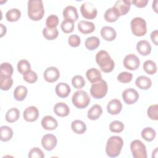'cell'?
Returning a JSON list of instances; mask_svg holds the SVG:
<instances>
[{
    "mask_svg": "<svg viewBox=\"0 0 158 158\" xmlns=\"http://www.w3.org/2000/svg\"><path fill=\"white\" fill-rule=\"evenodd\" d=\"M123 145L122 138L118 136H110L106 146V154L110 157H115L120 155Z\"/></svg>",
    "mask_w": 158,
    "mask_h": 158,
    "instance_id": "obj_1",
    "label": "cell"
},
{
    "mask_svg": "<svg viewBox=\"0 0 158 158\" xmlns=\"http://www.w3.org/2000/svg\"><path fill=\"white\" fill-rule=\"evenodd\" d=\"M96 62L101 70L105 73L111 72L115 67V63L109 53L105 50H101L96 54Z\"/></svg>",
    "mask_w": 158,
    "mask_h": 158,
    "instance_id": "obj_2",
    "label": "cell"
},
{
    "mask_svg": "<svg viewBox=\"0 0 158 158\" xmlns=\"http://www.w3.org/2000/svg\"><path fill=\"white\" fill-rule=\"evenodd\" d=\"M44 14L43 3L41 0H30L28 1V16L34 21L41 20Z\"/></svg>",
    "mask_w": 158,
    "mask_h": 158,
    "instance_id": "obj_3",
    "label": "cell"
},
{
    "mask_svg": "<svg viewBox=\"0 0 158 158\" xmlns=\"http://www.w3.org/2000/svg\"><path fill=\"white\" fill-rule=\"evenodd\" d=\"M73 104L78 109L86 107L90 102V98L88 93L83 90L77 91L72 97Z\"/></svg>",
    "mask_w": 158,
    "mask_h": 158,
    "instance_id": "obj_4",
    "label": "cell"
},
{
    "mask_svg": "<svg viewBox=\"0 0 158 158\" xmlns=\"http://www.w3.org/2000/svg\"><path fill=\"white\" fill-rule=\"evenodd\" d=\"M132 33L136 36H143L147 32V26L145 20L141 17H136L130 22Z\"/></svg>",
    "mask_w": 158,
    "mask_h": 158,
    "instance_id": "obj_5",
    "label": "cell"
},
{
    "mask_svg": "<svg viewBox=\"0 0 158 158\" xmlns=\"http://www.w3.org/2000/svg\"><path fill=\"white\" fill-rule=\"evenodd\" d=\"M108 90L107 82L104 80H101L96 83H92L90 88V94L95 99H101L104 98Z\"/></svg>",
    "mask_w": 158,
    "mask_h": 158,
    "instance_id": "obj_6",
    "label": "cell"
},
{
    "mask_svg": "<svg viewBox=\"0 0 158 158\" xmlns=\"http://www.w3.org/2000/svg\"><path fill=\"white\" fill-rule=\"evenodd\" d=\"M130 149L134 158H146V146L139 139H135L130 144Z\"/></svg>",
    "mask_w": 158,
    "mask_h": 158,
    "instance_id": "obj_7",
    "label": "cell"
},
{
    "mask_svg": "<svg viewBox=\"0 0 158 158\" xmlns=\"http://www.w3.org/2000/svg\"><path fill=\"white\" fill-rule=\"evenodd\" d=\"M80 12L82 16L86 19H94L98 14L97 9L89 2H85L80 7Z\"/></svg>",
    "mask_w": 158,
    "mask_h": 158,
    "instance_id": "obj_8",
    "label": "cell"
},
{
    "mask_svg": "<svg viewBox=\"0 0 158 158\" xmlns=\"http://www.w3.org/2000/svg\"><path fill=\"white\" fill-rule=\"evenodd\" d=\"M140 64V60L139 58L133 54H130L127 55L123 59L124 67L130 70H136Z\"/></svg>",
    "mask_w": 158,
    "mask_h": 158,
    "instance_id": "obj_9",
    "label": "cell"
},
{
    "mask_svg": "<svg viewBox=\"0 0 158 158\" xmlns=\"http://www.w3.org/2000/svg\"><path fill=\"white\" fill-rule=\"evenodd\" d=\"M122 98L126 104H133L138 101L139 94L138 91L133 88H127L123 91Z\"/></svg>",
    "mask_w": 158,
    "mask_h": 158,
    "instance_id": "obj_10",
    "label": "cell"
},
{
    "mask_svg": "<svg viewBox=\"0 0 158 158\" xmlns=\"http://www.w3.org/2000/svg\"><path fill=\"white\" fill-rule=\"evenodd\" d=\"M43 77L46 81L53 83L60 77V72L57 68L51 66L46 69L43 73Z\"/></svg>",
    "mask_w": 158,
    "mask_h": 158,
    "instance_id": "obj_11",
    "label": "cell"
},
{
    "mask_svg": "<svg viewBox=\"0 0 158 158\" xmlns=\"http://www.w3.org/2000/svg\"><path fill=\"white\" fill-rule=\"evenodd\" d=\"M57 139L52 134L44 135L41 139L42 146L47 151H52L57 145Z\"/></svg>",
    "mask_w": 158,
    "mask_h": 158,
    "instance_id": "obj_12",
    "label": "cell"
},
{
    "mask_svg": "<svg viewBox=\"0 0 158 158\" xmlns=\"http://www.w3.org/2000/svg\"><path fill=\"white\" fill-rule=\"evenodd\" d=\"M39 117V111L36 107L31 106L27 107L23 111V118L30 122H35Z\"/></svg>",
    "mask_w": 158,
    "mask_h": 158,
    "instance_id": "obj_13",
    "label": "cell"
},
{
    "mask_svg": "<svg viewBox=\"0 0 158 158\" xmlns=\"http://www.w3.org/2000/svg\"><path fill=\"white\" fill-rule=\"evenodd\" d=\"M114 7L118 12L120 16L124 15L130 10L131 1L130 0H118L115 2Z\"/></svg>",
    "mask_w": 158,
    "mask_h": 158,
    "instance_id": "obj_14",
    "label": "cell"
},
{
    "mask_svg": "<svg viewBox=\"0 0 158 158\" xmlns=\"http://www.w3.org/2000/svg\"><path fill=\"white\" fill-rule=\"evenodd\" d=\"M122 109V104L120 100L113 99L110 100L107 105V110L111 115L119 114Z\"/></svg>",
    "mask_w": 158,
    "mask_h": 158,
    "instance_id": "obj_15",
    "label": "cell"
},
{
    "mask_svg": "<svg viewBox=\"0 0 158 158\" xmlns=\"http://www.w3.org/2000/svg\"><path fill=\"white\" fill-rule=\"evenodd\" d=\"M41 123L43 128L47 130H55L58 126L57 120L51 115L44 116L42 118Z\"/></svg>",
    "mask_w": 158,
    "mask_h": 158,
    "instance_id": "obj_16",
    "label": "cell"
},
{
    "mask_svg": "<svg viewBox=\"0 0 158 158\" xmlns=\"http://www.w3.org/2000/svg\"><path fill=\"white\" fill-rule=\"evenodd\" d=\"M63 17L65 19L72 21H77L78 19V15L77 8L73 6H67L63 10Z\"/></svg>",
    "mask_w": 158,
    "mask_h": 158,
    "instance_id": "obj_17",
    "label": "cell"
},
{
    "mask_svg": "<svg viewBox=\"0 0 158 158\" xmlns=\"http://www.w3.org/2000/svg\"><path fill=\"white\" fill-rule=\"evenodd\" d=\"M78 29L83 34H89L95 30L94 23L86 20H80L78 23Z\"/></svg>",
    "mask_w": 158,
    "mask_h": 158,
    "instance_id": "obj_18",
    "label": "cell"
},
{
    "mask_svg": "<svg viewBox=\"0 0 158 158\" xmlns=\"http://www.w3.org/2000/svg\"><path fill=\"white\" fill-rule=\"evenodd\" d=\"M101 35L106 41H112L115 39L117 33L114 28L109 26H105L101 30Z\"/></svg>",
    "mask_w": 158,
    "mask_h": 158,
    "instance_id": "obj_19",
    "label": "cell"
},
{
    "mask_svg": "<svg viewBox=\"0 0 158 158\" xmlns=\"http://www.w3.org/2000/svg\"><path fill=\"white\" fill-rule=\"evenodd\" d=\"M55 91L59 97L65 98L69 95L71 91V89L68 84L66 83L61 82L56 85L55 88Z\"/></svg>",
    "mask_w": 158,
    "mask_h": 158,
    "instance_id": "obj_20",
    "label": "cell"
},
{
    "mask_svg": "<svg viewBox=\"0 0 158 158\" xmlns=\"http://www.w3.org/2000/svg\"><path fill=\"white\" fill-rule=\"evenodd\" d=\"M54 113L59 117H64L67 116L70 113V109L68 105L64 102H57L54 107Z\"/></svg>",
    "mask_w": 158,
    "mask_h": 158,
    "instance_id": "obj_21",
    "label": "cell"
},
{
    "mask_svg": "<svg viewBox=\"0 0 158 158\" xmlns=\"http://www.w3.org/2000/svg\"><path fill=\"white\" fill-rule=\"evenodd\" d=\"M136 50L142 56L149 55L151 52V46L146 40H141L136 44Z\"/></svg>",
    "mask_w": 158,
    "mask_h": 158,
    "instance_id": "obj_22",
    "label": "cell"
},
{
    "mask_svg": "<svg viewBox=\"0 0 158 158\" xmlns=\"http://www.w3.org/2000/svg\"><path fill=\"white\" fill-rule=\"evenodd\" d=\"M86 76L88 81L94 83L102 80V75L101 72L96 68H91L86 72Z\"/></svg>",
    "mask_w": 158,
    "mask_h": 158,
    "instance_id": "obj_23",
    "label": "cell"
},
{
    "mask_svg": "<svg viewBox=\"0 0 158 158\" xmlns=\"http://www.w3.org/2000/svg\"><path fill=\"white\" fill-rule=\"evenodd\" d=\"M135 84L137 87L141 89H148L152 85L151 80L144 75H141L136 78L135 80Z\"/></svg>",
    "mask_w": 158,
    "mask_h": 158,
    "instance_id": "obj_24",
    "label": "cell"
},
{
    "mask_svg": "<svg viewBox=\"0 0 158 158\" xmlns=\"http://www.w3.org/2000/svg\"><path fill=\"white\" fill-rule=\"evenodd\" d=\"M102 114V109L99 104H94L88 111L87 117L91 120H97Z\"/></svg>",
    "mask_w": 158,
    "mask_h": 158,
    "instance_id": "obj_25",
    "label": "cell"
},
{
    "mask_svg": "<svg viewBox=\"0 0 158 158\" xmlns=\"http://www.w3.org/2000/svg\"><path fill=\"white\" fill-rule=\"evenodd\" d=\"M104 19L109 22H114L117 20L120 17L117 10L113 6L107 9L104 15Z\"/></svg>",
    "mask_w": 158,
    "mask_h": 158,
    "instance_id": "obj_26",
    "label": "cell"
},
{
    "mask_svg": "<svg viewBox=\"0 0 158 158\" xmlns=\"http://www.w3.org/2000/svg\"><path fill=\"white\" fill-rule=\"evenodd\" d=\"M28 89L23 85L17 86L14 91V97L18 101H22L27 97Z\"/></svg>",
    "mask_w": 158,
    "mask_h": 158,
    "instance_id": "obj_27",
    "label": "cell"
},
{
    "mask_svg": "<svg viewBox=\"0 0 158 158\" xmlns=\"http://www.w3.org/2000/svg\"><path fill=\"white\" fill-rule=\"evenodd\" d=\"M71 128L77 134H83L86 130V125L84 122L80 120H75L71 123Z\"/></svg>",
    "mask_w": 158,
    "mask_h": 158,
    "instance_id": "obj_28",
    "label": "cell"
},
{
    "mask_svg": "<svg viewBox=\"0 0 158 158\" xmlns=\"http://www.w3.org/2000/svg\"><path fill=\"white\" fill-rule=\"evenodd\" d=\"M13 85L11 76L0 74V88L3 91L9 90Z\"/></svg>",
    "mask_w": 158,
    "mask_h": 158,
    "instance_id": "obj_29",
    "label": "cell"
},
{
    "mask_svg": "<svg viewBox=\"0 0 158 158\" xmlns=\"http://www.w3.org/2000/svg\"><path fill=\"white\" fill-rule=\"evenodd\" d=\"M0 139L4 142L9 141L13 136V131L12 128L6 125H3L0 127Z\"/></svg>",
    "mask_w": 158,
    "mask_h": 158,
    "instance_id": "obj_30",
    "label": "cell"
},
{
    "mask_svg": "<svg viewBox=\"0 0 158 158\" xmlns=\"http://www.w3.org/2000/svg\"><path fill=\"white\" fill-rule=\"evenodd\" d=\"M20 117V112L18 109L12 107L7 110L6 114V120L9 123H13L16 122Z\"/></svg>",
    "mask_w": 158,
    "mask_h": 158,
    "instance_id": "obj_31",
    "label": "cell"
},
{
    "mask_svg": "<svg viewBox=\"0 0 158 158\" xmlns=\"http://www.w3.org/2000/svg\"><path fill=\"white\" fill-rule=\"evenodd\" d=\"M21 17V12L19 9L16 8H12L8 10L6 14V17L9 22H16Z\"/></svg>",
    "mask_w": 158,
    "mask_h": 158,
    "instance_id": "obj_32",
    "label": "cell"
},
{
    "mask_svg": "<svg viewBox=\"0 0 158 158\" xmlns=\"http://www.w3.org/2000/svg\"><path fill=\"white\" fill-rule=\"evenodd\" d=\"M100 44V40L97 36H90L86 39L85 42V45L86 48L93 51L96 49Z\"/></svg>",
    "mask_w": 158,
    "mask_h": 158,
    "instance_id": "obj_33",
    "label": "cell"
},
{
    "mask_svg": "<svg viewBox=\"0 0 158 158\" xmlns=\"http://www.w3.org/2000/svg\"><path fill=\"white\" fill-rule=\"evenodd\" d=\"M142 138L146 141H152L154 139L156 133V131L151 127H146L143 128L141 133Z\"/></svg>",
    "mask_w": 158,
    "mask_h": 158,
    "instance_id": "obj_34",
    "label": "cell"
},
{
    "mask_svg": "<svg viewBox=\"0 0 158 158\" xmlns=\"http://www.w3.org/2000/svg\"><path fill=\"white\" fill-rule=\"evenodd\" d=\"M43 36L48 40H53L56 39L59 35V31L56 28H49L45 27L43 30Z\"/></svg>",
    "mask_w": 158,
    "mask_h": 158,
    "instance_id": "obj_35",
    "label": "cell"
},
{
    "mask_svg": "<svg viewBox=\"0 0 158 158\" xmlns=\"http://www.w3.org/2000/svg\"><path fill=\"white\" fill-rule=\"evenodd\" d=\"M17 70L19 73L24 75L31 70L30 62L26 59L20 60L17 63Z\"/></svg>",
    "mask_w": 158,
    "mask_h": 158,
    "instance_id": "obj_36",
    "label": "cell"
},
{
    "mask_svg": "<svg viewBox=\"0 0 158 158\" xmlns=\"http://www.w3.org/2000/svg\"><path fill=\"white\" fill-rule=\"evenodd\" d=\"M144 70L149 75H153L157 72V65L152 60H147L143 64Z\"/></svg>",
    "mask_w": 158,
    "mask_h": 158,
    "instance_id": "obj_37",
    "label": "cell"
},
{
    "mask_svg": "<svg viewBox=\"0 0 158 158\" xmlns=\"http://www.w3.org/2000/svg\"><path fill=\"white\" fill-rule=\"evenodd\" d=\"M74 22L67 19L64 20L60 24V28L65 33H72L74 30Z\"/></svg>",
    "mask_w": 158,
    "mask_h": 158,
    "instance_id": "obj_38",
    "label": "cell"
},
{
    "mask_svg": "<svg viewBox=\"0 0 158 158\" xmlns=\"http://www.w3.org/2000/svg\"><path fill=\"white\" fill-rule=\"evenodd\" d=\"M123 123L118 120H114L109 124V129L114 133H120L124 129Z\"/></svg>",
    "mask_w": 158,
    "mask_h": 158,
    "instance_id": "obj_39",
    "label": "cell"
},
{
    "mask_svg": "<svg viewBox=\"0 0 158 158\" xmlns=\"http://www.w3.org/2000/svg\"><path fill=\"white\" fill-rule=\"evenodd\" d=\"M14 69L12 65L8 62H3L0 66V74L12 76Z\"/></svg>",
    "mask_w": 158,
    "mask_h": 158,
    "instance_id": "obj_40",
    "label": "cell"
},
{
    "mask_svg": "<svg viewBox=\"0 0 158 158\" xmlns=\"http://www.w3.org/2000/svg\"><path fill=\"white\" fill-rule=\"evenodd\" d=\"M59 24V18L57 15L51 14L49 15L46 20V27L49 28H54Z\"/></svg>",
    "mask_w": 158,
    "mask_h": 158,
    "instance_id": "obj_41",
    "label": "cell"
},
{
    "mask_svg": "<svg viewBox=\"0 0 158 158\" xmlns=\"http://www.w3.org/2000/svg\"><path fill=\"white\" fill-rule=\"evenodd\" d=\"M72 84L74 88L80 89L85 85V80L81 75H77L72 78Z\"/></svg>",
    "mask_w": 158,
    "mask_h": 158,
    "instance_id": "obj_42",
    "label": "cell"
},
{
    "mask_svg": "<svg viewBox=\"0 0 158 158\" xmlns=\"http://www.w3.org/2000/svg\"><path fill=\"white\" fill-rule=\"evenodd\" d=\"M133 78V74L128 72H120L117 76V80L122 83H130Z\"/></svg>",
    "mask_w": 158,
    "mask_h": 158,
    "instance_id": "obj_43",
    "label": "cell"
},
{
    "mask_svg": "<svg viewBox=\"0 0 158 158\" xmlns=\"http://www.w3.org/2000/svg\"><path fill=\"white\" fill-rule=\"evenodd\" d=\"M157 113H158V105L157 104L151 105L147 110L148 116L151 120H158V114Z\"/></svg>",
    "mask_w": 158,
    "mask_h": 158,
    "instance_id": "obj_44",
    "label": "cell"
},
{
    "mask_svg": "<svg viewBox=\"0 0 158 158\" xmlns=\"http://www.w3.org/2000/svg\"><path fill=\"white\" fill-rule=\"evenodd\" d=\"M23 78L25 81L29 83H33L37 81L38 75L36 72L33 70H30L27 73L23 75Z\"/></svg>",
    "mask_w": 158,
    "mask_h": 158,
    "instance_id": "obj_45",
    "label": "cell"
},
{
    "mask_svg": "<svg viewBox=\"0 0 158 158\" xmlns=\"http://www.w3.org/2000/svg\"><path fill=\"white\" fill-rule=\"evenodd\" d=\"M28 157L29 158H43L44 157V154L43 151L38 147L33 148L28 152Z\"/></svg>",
    "mask_w": 158,
    "mask_h": 158,
    "instance_id": "obj_46",
    "label": "cell"
},
{
    "mask_svg": "<svg viewBox=\"0 0 158 158\" xmlns=\"http://www.w3.org/2000/svg\"><path fill=\"white\" fill-rule=\"evenodd\" d=\"M69 44L73 48L78 47L81 43V40L79 36L77 35H71L68 38Z\"/></svg>",
    "mask_w": 158,
    "mask_h": 158,
    "instance_id": "obj_47",
    "label": "cell"
},
{
    "mask_svg": "<svg viewBox=\"0 0 158 158\" xmlns=\"http://www.w3.org/2000/svg\"><path fill=\"white\" fill-rule=\"evenodd\" d=\"M148 2V0H133L132 1V3L138 7L142 8L146 6Z\"/></svg>",
    "mask_w": 158,
    "mask_h": 158,
    "instance_id": "obj_48",
    "label": "cell"
},
{
    "mask_svg": "<svg viewBox=\"0 0 158 158\" xmlns=\"http://www.w3.org/2000/svg\"><path fill=\"white\" fill-rule=\"evenodd\" d=\"M157 37H158V31L157 30H154L153 31H152V33H151V41H152V43L156 46L158 44Z\"/></svg>",
    "mask_w": 158,
    "mask_h": 158,
    "instance_id": "obj_49",
    "label": "cell"
},
{
    "mask_svg": "<svg viewBox=\"0 0 158 158\" xmlns=\"http://www.w3.org/2000/svg\"><path fill=\"white\" fill-rule=\"evenodd\" d=\"M0 25H1V37H2L6 33V27L5 26H4L3 24H2V23H1Z\"/></svg>",
    "mask_w": 158,
    "mask_h": 158,
    "instance_id": "obj_50",
    "label": "cell"
},
{
    "mask_svg": "<svg viewBox=\"0 0 158 158\" xmlns=\"http://www.w3.org/2000/svg\"><path fill=\"white\" fill-rule=\"evenodd\" d=\"M157 0H155V1L152 2V6L153 9L154 10V11H155L156 12H157Z\"/></svg>",
    "mask_w": 158,
    "mask_h": 158,
    "instance_id": "obj_51",
    "label": "cell"
}]
</instances>
